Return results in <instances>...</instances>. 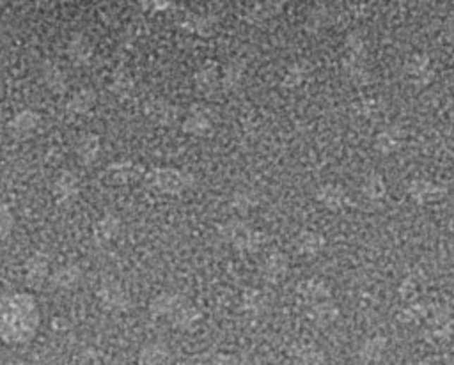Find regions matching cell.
I'll return each instance as SVG.
<instances>
[{
	"mask_svg": "<svg viewBox=\"0 0 454 365\" xmlns=\"http://www.w3.org/2000/svg\"><path fill=\"white\" fill-rule=\"evenodd\" d=\"M147 179L158 190L173 195L183 194L194 187V175L183 171H176V168H154L147 175Z\"/></svg>",
	"mask_w": 454,
	"mask_h": 365,
	"instance_id": "obj_1",
	"label": "cell"
},
{
	"mask_svg": "<svg viewBox=\"0 0 454 365\" xmlns=\"http://www.w3.org/2000/svg\"><path fill=\"white\" fill-rule=\"evenodd\" d=\"M219 234L240 250H254V247H257V234L238 220L220 225Z\"/></svg>",
	"mask_w": 454,
	"mask_h": 365,
	"instance_id": "obj_2",
	"label": "cell"
},
{
	"mask_svg": "<svg viewBox=\"0 0 454 365\" xmlns=\"http://www.w3.org/2000/svg\"><path fill=\"white\" fill-rule=\"evenodd\" d=\"M98 298L103 303V307L109 311H126L128 309V295L123 289V285L116 280L102 282L98 289Z\"/></svg>",
	"mask_w": 454,
	"mask_h": 365,
	"instance_id": "obj_3",
	"label": "cell"
},
{
	"mask_svg": "<svg viewBox=\"0 0 454 365\" xmlns=\"http://www.w3.org/2000/svg\"><path fill=\"white\" fill-rule=\"evenodd\" d=\"M41 125V116L34 110H22V112L16 113L11 120H9V132L15 139L25 140L30 139L34 133L37 132Z\"/></svg>",
	"mask_w": 454,
	"mask_h": 365,
	"instance_id": "obj_4",
	"label": "cell"
},
{
	"mask_svg": "<svg viewBox=\"0 0 454 365\" xmlns=\"http://www.w3.org/2000/svg\"><path fill=\"white\" fill-rule=\"evenodd\" d=\"M80 195V182L73 172H63L54 182V197L61 206H70Z\"/></svg>",
	"mask_w": 454,
	"mask_h": 365,
	"instance_id": "obj_5",
	"label": "cell"
},
{
	"mask_svg": "<svg viewBox=\"0 0 454 365\" xmlns=\"http://www.w3.org/2000/svg\"><path fill=\"white\" fill-rule=\"evenodd\" d=\"M50 278V264L43 254H34L25 263V284L32 289H39Z\"/></svg>",
	"mask_w": 454,
	"mask_h": 365,
	"instance_id": "obj_6",
	"label": "cell"
},
{
	"mask_svg": "<svg viewBox=\"0 0 454 365\" xmlns=\"http://www.w3.org/2000/svg\"><path fill=\"white\" fill-rule=\"evenodd\" d=\"M183 132L194 137L208 135L211 130V112L204 106H194L190 110V116L183 120Z\"/></svg>",
	"mask_w": 454,
	"mask_h": 365,
	"instance_id": "obj_7",
	"label": "cell"
},
{
	"mask_svg": "<svg viewBox=\"0 0 454 365\" xmlns=\"http://www.w3.org/2000/svg\"><path fill=\"white\" fill-rule=\"evenodd\" d=\"M185 303V298L180 295H171V292H161L157 298L151 299L149 303V314L153 318H167L171 319L174 312Z\"/></svg>",
	"mask_w": 454,
	"mask_h": 365,
	"instance_id": "obj_8",
	"label": "cell"
},
{
	"mask_svg": "<svg viewBox=\"0 0 454 365\" xmlns=\"http://www.w3.org/2000/svg\"><path fill=\"white\" fill-rule=\"evenodd\" d=\"M66 54L71 63L77 64V66H85L92 58V55H94V48H92V43L87 37L77 34L68 43Z\"/></svg>",
	"mask_w": 454,
	"mask_h": 365,
	"instance_id": "obj_9",
	"label": "cell"
},
{
	"mask_svg": "<svg viewBox=\"0 0 454 365\" xmlns=\"http://www.w3.org/2000/svg\"><path fill=\"white\" fill-rule=\"evenodd\" d=\"M119 229H121V220L116 215H105L99 222L94 223L92 227V240H94L96 245H105V243H110L114 237L118 236Z\"/></svg>",
	"mask_w": 454,
	"mask_h": 365,
	"instance_id": "obj_10",
	"label": "cell"
},
{
	"mask_svg": "<svg viewBox=\"0 0 454 365\" xmlns=\"http://www.w3.org/2000/svg\"><path fill=\"white\" fill-rule=\"evenodd\" d=\"M146 113L151 120L158 125H173L174 119L178 117V110L173 103L165 101V99H151L146 103Z\"/></svg>",
	"mask_w": 454,
	"mask_h": 365,
	"instance_id": "obj_11",
	"label": "cell"
},
{
	"mask_svg": "<svg viewBox=\"0 0 454 365\" xmlns=\"http://www.w3.org/2000/svg\"><path fill=\"white\" fill-rule=\"evenodd\" d=\"M82 280V268L77 266V264H66V266H61L50 275V282L54 287L57 289H73L78 282Z\"/></svg>",
	"mask_w": 454,
	"mask_h": 365,
	"instance_id": "obj_12",
	"label": "cell"
},
{
	"mask_svg": "<svg viewBox=\"0 0 454 365\" xmlns=\"http://www.w3.org/2000/svg\"><path fill=\"white\" fill-rule=\"evenodd\" d=\"M43 80L55 94H63L68 89V73L59 64H48L43 71Z\"/></svg>",
	"mask_w": 454,
	"mask_h": 365,
	"instance_id": "obj_13",
	"label": "cell"
},
{
	"mask_svg": "<svg viewBox=\"0 0 454 365\" xmlns=\"http://www.w3.org/2000/svg\"><path fill=\"white\" fill-rule=\"evenodd\" d=\"M195 85L202 92H213L215 89L222 87V77L215 64H206L195 73Z\"/></svg>",
	"mask_w": 454,
	"mask_h": 365,
	"instance_id": "obj_14",
	"label": "cell"
},
{
	"mask_svg": "<svg viewBox=\"0 0 454 365\" xmlns=\"http://www.w3.org/2000/svg\"><path fill=\"white\" fill-rule=\"evenodd\" d=\"M99 154V137L87 133L77 142V156L84 165L94 163Z\"/></svg>",
	"mask_w": 454,
	"mask_h": 365,
	"instance_id": "obj_15",
	"label": "cell"
},
{
	"mask_svg": "<svg viewBox=\"0 0 454 365\" xmlns=\"http://www.w3.org/2000/svg\"><path fill=\"white\" fill-rule=\"evenodd\" d=\"M94 91H91V89H80V91L71 96V99L68 101V112L73 113V116H82V113H87L89 110L94 106Z\"/></svg>",
	"mask_w": 454,
	"mask_h": 365,
	"instance_id": "obj_16",
	"label": "cell"
},
{
	"mask_svg": "<svg viewBox=\"0 0 454 365\" xmlns=\"http://www.w3.org/2000/svg\"><path fill=\"white\" fill-rule=\"evenodd\" d=\"M243 71H245V64H243L242 61H238V58L227 64V66L223 68V73H222L223 91L231 92L235 91V89H238L240 82H242V77H243Z\"/></svg>",
	"mask_w": 454,
	"mask_h": 365,
	"instance_id": "obj_17",
	"label": "cell"
},
{
	"mask_svg": "<svg viewBox=\"0 0 454 365\" xmlns=\"http://www.w3.org/2000/svg\"><path fill=\"white\" fill-rule=\"evenodd\" d=\"M140 364H164L171 361V351L165 344H149L139 353Z\"/></svg>",
	"mask_w": 454,
	"mask_h": 365,
	"instance_id": "obj_18",
	"label": "cell"
},
{
	"mask_svg": "<svg viewBox=\"0 0 454 365\" xmlns=\"http://www.w3.org/2000/svg\"><path fill=\"white\" fill-rule=\"evenodd\" d=\"M199 318H201V314H199L197 309L192 307V305H188V303L185 302L183 305H181L176 312H174V316L171 318V321H173V325L176 326V328L188 330L199 321Z\"/></svg>",
	"mask_w": 454,
	"mask_h": 365,
	"instance_id": "obj_19",
	"label": "cell"
},
{
	"mask_svg": "<svg viewBox=\"0 0 454 365\" xmlns=\"http://www.w3.org/2000/svg\"><path fill=\"white\" fill-rule=\"evenodd\" d=\"M15 215L8 204H0V240L11 236L15 230Z\"/></svg>",
	"mask_w": 454,
	"mask_h": 365,
	"instance_id": "obj_20",
	"label": "cell"
},
{
	"mask_svg": "<svg viewBox=\"0 0 454 365\" xmlns=\"http://www.w3.org/2000/svg\"><path fill=\"white\" fill-rule=\"evenodd\" d=\"M110 89L114 91V94H118V96L130 94V92H132V89H133L132 77H130L128 73H118L116 77H114Z\"/></svg>",
	"mask_w": 454,
	"mask_h": 365,
	"instance_id": "obj_21",
	"label": "cell"
},
{
	"mask_svg": "<svg viewBox=\"0 0 454 365\" xmlns=\"http://www.w3.org/2000/svg\"><path fill=\"white\" fill-rule=\"evenodd\" d=\"M139 171V167L130 161H123V163H114L109 167V172H112V175H119L121 181H126V179L133 178V174Z\"/></svg>",
	"mask_w": 454,
	"mask_h": 365,
	"instance_id": "obj_22",
	"label": "cell"
},
{
	"mask_svg": "<svg viewBox=\"0 0 454 365\" xmlns=\"http://www.w3.org/2000/svg\"><path fill=\"white\" fill-rule=\"evenodd\" d=\"M254 206V201L247 192H236L233 197V208L238 209L240 213H247Z\"/></svg>",
	"mask_w": 454,
	"mask_h": 365,
	"instance_id": "obj_23",
	"label": "cell"
},
{
	"mask_svg": "<svg viewBox=\"0 0 454 365\" xmlns=\"http://www.w3.org/2000/svg\"><path fill=\"white\" fill-rule=\"evenodd\" d=\"M282 270H284V261H282L278 256L270 257L266 263V266H264V273H266L268 278L281 277Z\"/></svg>",
	"mask_w": 454,
	"mask_h": 365,
	"instance_id": "obj_24",
	"label": "cell"
},
{
	"mask_svg": "<svg viewBox=\"0 0 454 365\" xmlns=\"http://www.w3.org/2000/svg\"><path fill=\"white\" fill-rule=\"evenodd\" d=\"M0 119H2V105H0Z\"/></svg>",
	"mask_w": 454,
	"mask_h": 365,
	"instance_id": "obj_25",
	"label": "cell"
}]
</instances>
